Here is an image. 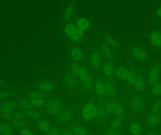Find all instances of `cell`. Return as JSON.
Masks as SVG:
<instances>
[{
	"label": "cell",
	"instance_id": "1",
	"mask_svg": "<svg viewBox=\"0 0 161 135\" xmlns=\"http://www.w3.org/2000/svg\"><path fill=\"white\" fill-rule=\"evenodd\" d=\"M64 31L66 35L74 41H77L81 38L84 31L77 26V24H69L64 28Z\"/></svg>",
	"mask_w": 161,
	"mask_h": 135
},
{
	"label": "cell",
	"instance_id": "2",
	"mask_svg": "<svg viewBox=\"0 0 161 135\" xmlns=\"http://www.w3.org/2000/svg\"><path fill=\"white\" fill-rule=\"evenodd\" d=\"M82 116L84 120L89 121L97 116V108L95 104L89 103L85 105L82 112Z\"/></svg>",
	"mask_w": 161,
	"mask_h": 135
},
{
	"label": "cell",
	"instance_id": "3",
	"mask_svg": "<svg viewBox=\"0 0 161 135\" xmlns=\"http://www.w3.org/2000/svg\"><path fill=\"white\" fill-rule=\"evenodd\" d=\"M108 114L116 115L118 117H122L124 114V110L121 105L110 102L106 106Z\"/></svg>",
	"mask_w": 161,
	"mask_h": 135
},
{
	"label": "cell",
	"instance_id": "4",
	"mask_svg": "<svg viewBox=\"0 0 161 135\" xmlns=\"http://www.w3.org/2000/svg\"><path fill=\"white\" fill-rule=\"evenodd\" d=\"M161 120V114L159 113L157 114L151 113L147 121V126L149 128L155 127L159 124Z\"/></svg>",
	"mask_w": 161,
	"mask_h": 135
},
{
	"label": "cell",
	"instance_id": "5",
	"mask_svg": "<svg viewBox=\"0 0 161 135\" xmlns=\"http://www.w3.org/2000/svg\"><path fill=\"white\" fill-rule=\"evenodd\" d=\"M160 67L157 65H155L151 69L149 74V81L151 85L157 83L160 76Z\"/></svg>",
	"mask_w": 161,
	"mask_h": 135
},
{
	"label": "cell",
	"instance_id": "6",
	"mask_svg": "<svg viewBox=\"0 0 161 135\" xmlns=\"http://www.w3.org/2000/svg\"><path fill=\"white\" fill-rule=\"evenodd\" d=\"M80 78L82 83L86 87L89 88L92 84V79L86 69L84 68L80 69Z\"/></svg>",
	"mask_w": 161,
	"mask_h": 135
},
{
	"label": "cell",
	"instance_id": "7",
	"mask_svg": "<svg viewBox=\"0 0 161 135\" xmlns=\"http://www.w3.org/2000/svg\"><path fill=\"white\" fill-rule=\"evenodd\" d=\"M133 55L136 59L140 61H144L147 58L146 51L139 47H135L133 50Z\"/></svg>",
	"mask_w": 161,
	"mask_h": 135
},
{
	"label": "cell",
	"instance_id": "8",
	"mask_svg": "<svg viewBox=\"0 0 161 135\" xmlns=\"http://www.w3.org/2000/svg\"><path fill=\"white\" fill-rule=\"evenodd\" d=\"M151 42L155 46H161V34L159 32L154 31L151 34L150 37Z\"/></svg>",
	"mask_w": 161,
	"mask_h": 135
},
{
	"label": "cell",
	"instance_id": "9",
	"mask_svg": "<svg viewBox=\"0 0 161 135\" xmlns=\"http://www.w3.org/2000/svg\"><path fill=\"white\" fill-rule=\"evenodd\" d=\"M100 56L97 51L93 52L90 55V64L93 67L95 68L98 67L100 63Z\"/></svg>",
	"mask_w": 161,
	"mask_h": 135
},
{
	"label": "cell",
	"instance_id": "10",
	"mask_svg": "<svg viewBox=\"0 0 161 135\" xmlns=\"http://www.w3.org/2000/svg\"><path fill=\"white\" fill-rule=\"evenodd\" d=\"M144 100L142 97H137L133 99L132 102V108L134 111H139L142 106Z\"/></svg>",
	"mask_w": 161,
	"mask_h": 135
},
{
	"label": "cell",
	"instance_id": "11",
	"mask_svg": "<svg viewBox=\"0 0 161 135\" xmlns=\"http://www.w3.org/2000/svg\"><path fill=\"white\" fill-rule=\"evenodd\" d=\"M129 131L133 135H140L142 133V128L139 124L134 123L130 125Z\"/></svg>",
	"mask_w": 161,
	"mask_h": 135
},
{
	"label": "cell",
	"instance_id": "12",
	"mask_svg": "<svg viewBox=\"0 0 161 135\" xmlns=\"http://www.w3.org/2000/svg\"><path fill=\"white\" fill-rule=\"evenodd\" d=\"M72 58L76 61H79L84 57V54L79 47L74 48L72 51Z\"/></svg>",
	"mask_w": 161,
	"mask_h": 135
},
{
	"label": "cell",
	"instance_id": "13",
	"mask_svg": "<svg viewBox=\"0 0 161 135\" xmlns=\"http://www.w3.org/2000/svg\"><path fill=\"white\" fill-rule=\"evenodd\" d=\"M129 74V71L128 70L123 67H120L116 71L117 76L123 80L127 79Z\"/></svg>",
	"mask_w": 161,
	"mask_h": 135
},
{
	"label": "cell",
	"instance_id": "14",
	"mask_svg": "<svg viewBox=\"0 0 161 135\" xmlns=\"http://www.w3.org/2000/svg\"><path fill=\"white\" fill-rule=\"evenodd\" d=\"M105 91L108 96L110 97L114 96L115 94V90L114 86H113L110 82H106L105 83L104 85Z\"/></svg>",
	"mask_w": 161,
	"mask_h": 135
},
{
	"label": "cell",
	"instance_id": "15",
	"mask_svg": "<svg viewBox=\"0 0 161 135\" xmlns=\"http://www.w3.org/2000/svg\"><path fill=\"white\" fill-rule=\"evenodd\" d=\"M72 116V113L71 111H67L63 112L59 114L58 117V122L60 124H63L68 121Z\"/></svg>",
	"mask_w": 161,
	"mask_h": 135
},
{
	"label": "cell",
	"instance_id": "16",
	"mask_svg": "<svg viewBox=\"0 0 161 135\" xmlns=\"http://www.w3.org/2000/svg\"><path fill=\"white\" fill-rule=\"evenodd\" d=\"M12 131L11 127L8 125L1 122L0 123V133L2 135H12Z\"/></svg>",
	"mask_w": 161,
	"mask_h": 135
},
{
	"label": "cell",
	"instance_id": "17",
	"mask_svg": "<svg viewBox=\"0 0 161 135\" xmlns=\"http://www.w3.org/2000/svg\"><path fill=\"white\" fill-rule=\"evenodd\" d=\"M39 88L43 91H48L54 89V85L48 82H42L39 84Z\"/></svg>",
	"mask_w": 161,
	"mask_h": 135
},
{
	"label": "cell",
	"instance_id": "18",
	"mask_svg": "<svg viewBox=\"0 0 161 135\" xmlns=\"http://www.w3.org/2000/svg\"><path fill=\"white\" fill-rule=\"evenodd\" d=\"M146 84V80L144 76L142 75L140 76L137 79L134 84L135 88L138 90L143 89Z\"/></svg>",
	"mask_w": 161,
	"mask_h": 135
},
{
	"label": "cell",
	"instance_id": "19",
	"mask_svg": "<svg viewBox=\"0 0 161 135\" xmlns=\"http://www.w3.org/2000/svg\"><path fill=\"white\" fill-rule=\"evenodd\" d=\"M77 24L82 31L87 30L90 26V23L89 21L84 18L79 19L78 20Z\"/></svg>",
	"mask_w": 161,
	"mask_h": 135
},
{
	"label": "cell",
	"instance_id": "20",
	"mask_svg": "<svg viewBox=\"0 0 161 135\" xmlns=\"http://www.w3.org/2000/svg\"><path fill=\"white\" fill-rule=\"evenodd\" d=\"M39 128L43 132H47L51 128V126L47 121L44 120H40L38 122Z\"/></svg>",
	"mask_w": 161,
	"mask_h": 135
},
{
	"label": "cell",
	"instance_id": "21",
	"mask_svg": "<svg viewBox=\"0 0 161 135\" xmlns=\"http://www.w3.org/2000/svg\"><path fill=\"white\" fill-rule=\"evenodd\" d=\"M97 116L100 119L103 120L107 118L108 116L106 107L104 105H100L97 108Z\"/></svg>",
	"mask_w": 161,
	"mask_h": 135
},
{
	"label": "cell",
	"instance_id": "22",
	"mask_svg": "<svg viewBox=\"0 0 161 135\" xmlns=\"http://www.w3.org/2000/svg\"><path fill=\"white\" fill-rule=\"evenodd\" d=\"M95 88L98 95L100 96H104L105 94L104 87L100 81H97L95 84Z\"/></svg>",
	"mask_w": 161,
	"mask_h": 135
},
{
	"label": "cell",
	"instance_id": "23",
	"mask_svg": "<svg viewBox=\"0 0 161 135\" xmlns=\"http://www.w3.org/2000/svg\"><path fill=\"white\" fill-rule=\"evenodd\" d=\"M64 112V110L61 107H51V108H47L46 109V112L49 114H53V115H57L60 114Z\"/></svg>",
	"mask_w": 161,
	"mask_h": 135
},
{
	"label": "cell",
	"instance_id": "24",
	"mask_svg": "<svg viewBox=\"0 0 161 135\" xmlns=\"http://www.w3.org/2000/svg\"><path fill=\"white\" fill-rule=\"evenodd\" d=\"M103 135H123V133L119 129H115L110 128L105 129Z\"/></svg>",
	"mask_w": 161,
	"mask_h": 135
},
{
	"label": "cell",
	"instance_id": "25",
	"mask_svg": "<svg viewBox=\"0 0 161 135\" xmlns=\"http://www.w3.org/2000/svg\"><path fill=\"white\" fill-rule=\"evenodd\" d=\"M65 84L67 88L72 90L75 87V83L74 80L70 76L66 77L65 80Z\"/></svg>",
	"mask_w": 161,
	"mask_h": 135
},
{
	"label": "cell",
	"instance_id": "26",
	"mask_svg": "<svg viewBox=\"0 0 161 135\" xmlns=\"http://www.w3.org/2000/svg\"><path fill=\"white\" fill-rule=\"evenodd\" d=\"M61 105V103L60 101L55 100V99H51L47 102L46 103V106L47 108L60 107Z\"/></svg>",
	"mask_w": 161,
	"mask_h": 135
},
{
	"label": "cell",
	"instance_id": "27",
	"mask_svg": "<svg viewBox=\"0 0 161 135\" xmlns=\"http://www.w3.org/2000/svg\"><path fill=\"white\" fill-rule=\"evenodd\" d=\"M137 74L135 71H131L129 72V76L128 77V82L129 84H133L135 83L136 81L137 80Z\"/></svg>",
	"mask_w": 161,
	"mask_h": 135
},
{
	"label": "cell",
	"instance_id": "28",
	"mask_svg": "<svg viewBox=\"0 0 161 135\" xmlns=\"http://www.w3.org/2000/svg\"><path fill=\"white\" fill-rule=\"evenodd\" d=\"M71 68L73 76L75 77H80V69L78 65L75 63H73L71 64Z\"/></svg>",
	"mask_w": 161,
	"mask_h": 135
},
{
	"label": "cell",
	"instance_id": "29",
	"mask_svg": "<svg viewBox=\"0 0 161 135\" xmlns=\"http://www.w3.org/2000/svg\"><path fill=\"white\" fill-rule=\"evenodd\" d=\"M73 133L78 135H86V131L84 127L81 126H75L73 129Z\"/></svg>",
	"mask_w": 161,
	"mask_h": 135
},
{
	"label": "cell",
	"instance_id": "30",
	"mask_svg": "<svg viewBox=\"0 0 161 135\" xmlns=\"http://www.w3.org/2000/svg\"><path fill=\"white\" fill-rule=\"evenodd\" d=\"M122 124V120L121 118L118 117L114 119L111 123V128L118 129Z\"/></svg>",
	"mask_w": 161,
	"mask_h": 135
},
{
	"label": "cell",
	"instance_id": "31",
	"mask_svg": "<svg viewBox=\"0 0 161 135\" xmlns=\"http://www.w3.org/2000/svg\"><path fill=\"white\" fill-rule=\"evenodd\" d=\"M29 96L31 99H43L44 94L41 91H32L29 94Z\"/></svg>",
	"mask_w": 161,
	"mask_h": 135
},
{
	"label": "cell",
	"instance_id": "32",
	"mask_svg": "<svg viewBox=\"0 0 161 135\" xmlns=\"http://www.w3.org/2000/svg\"><path fill=\"white\" fill-rule=\"evenodd\" d=\"M161 109V101H157V102H155L152 106V109H151L152 113H159Z\"/></svg>",
	"mask_w": 161,
	"mask_h": 135
},
{
	"label": "cell",
	"instance_id": "33",
	"mask_svg": "<svg viewBox=\"0 0 161 135\" xmlns=\"http://www.w3.org/2000/svg\"><path fill=\"white\" fill-rule=\"evenodd\" d=\"M46 102L45 99H31V103L35 106H43Z\"/></svg>",
	"mask_w": 161,
	"mask_h": 135
},
{
	"label": "cell",
	"instance_id": "34",
	"mask_svg": "<svg viewBox=\"0 0 161 135\" xmlns=\"http://www.w3.org/2000/svg\"><path fill=\"white\" fill-rule=\"evenodd\" d=\"M114 71V68L111 63L105 64L104 67V72L105 74L108 76H111Z\"/></svg>",
	"mask_w": 161,
	"mask_h": 135
},
{
	"label": "cell",
	"instance_id": "35",
	"mask_svg": "<svg viewBox=\"0 0 161 135\" xmlns=\"http://www.w3.org/2000/svg\"><path fill=\"white\" fill-rule=\"evenodd\" d=\"M155 84V86L152 90V94L156 95H160L161 94V83L159 82Z\"/></svg>",
	"mask_w": 161,
	"mask_h": 135
},
{
	"label": "cell",
	"instance_id": "36",
	"mask_svg": "<svg viewBox=\"0 0 161 135\" xmlns=\"http://www.w3.org/2000/svg\"><path fill=\"white\" fill-rule=\"evenodd\" d=\"M25 113L27 116L30 117L35 119H38L41 116V114L37 112H34L31 110H27Z\"/></svg>",
	"mask_w": 161,
	"mask_h": 135
},
{
	"label": "cell",
	"instance_id": "37",
	"mask_svg": "<svg viewBox=\"0 0 161 135\" xmlns=\"http://www.w3.org/2000/svg\"><path fill=\"white\" fill-rule=\"evenodd\" d=\"M12 123L13 126L16 127L17 129H20L22 127H24L25 125V123L23 121L19 120V119L13 120Z\"/></svg>",
	"mask_w": 161,
	"mask_h": 135
},
{
	"label": "cell",
	"instance_id": "38",
	"mask_svg": "<svg viewBox=\"0 0 161 135\" xmlns=\"http://www.w3.org/2000/svg\"><path fill=\"white\" fill-rule=\"evenodd\" d=\"M60 131L56 127L51 128L47 133V135H60Z\"/></svg>",
	"mask_w": 161,
	"mask_h": 135
},
{
	"label": "cell",
	"instance_id": "39",
	"mask_svg": "<svg viewBox=\"0 0 161 135\" xmlns=\"http://www.w3.org/2000/svg\"><path fill=\"white\" fill-rule=\"evenodd\" d=\"M101 49H102V50H103V52L104 53L105 56L107 57H108V58L110 57L111 52H110L109 48L108 47L107 45L105 44H102V45H101Z\"/></svg>",
	"mask_w": 161,
	"mask_h": 135
},
{
	"label": "cell",
	"instance_id": "40",
	"mask_svg": "<svg viewBox=\"0 0 161 135\" xmlns=\"http://www.w3.org/2000/svg\"><path fill=\"white\" fill-rule=\"evenodd\" d=\"M18 131L21 135H34L32 132L27 129H20Z\"/></svg>",
	"mask_w": 161,
	"mask_h": 135
},
{
	"label": "cell",
	"instance_id": "41",
	"mask_svg": "<svg viewBox=\"0 0 161 135\" xmlns=\"http://www.w3.org/2000/svg\"><path fill=\"white\" fill-rule=\"evenodd\" d=\"M19 104L27 110H31L32 108L31 105L27 102L24 101H19Z\"/></svg>",
	"mask_w": 161,
	"mask_h": 135
},
{
	"label": "cell",
	"instance_id": "42",
	"mask_svg": "<svg viewBox=\"0 0 161 135\" xmlns=\"http://www.w3.org/2000/svg\"><path fill=\"white\" fill-rule=\"evenodd\" d=\"M14 118L17 119H23L25 118V116L23 114L20 112H14L12 114Z\"/></svg>",
	"mask_w": 161,
	"mask_h": 135
},
{
	"label": "cell",
	"instance_id": "43",
	"mask_svg": "<svg viewBox=\"0 0 161 135\" xmlns=\"http://www.w3.org/2000/svg\"><path fill=\"white\" fill-rule=\"evenodd\" d=\"M72 11H73V9L72 7H69V8L67 9L65 14V19H69L70 18L72 15Z\"/></svg>",
	"mask_w": 161,
	"mask_h": 135
},
{
	"label": "cell",
	"instance_id": "44",
	"mask_svg": "<svg viewBox=\"0 0 161 135\" xmlns=\"http://www.w3.org/2000/svg\"><path fill=\"white\" fill-rule=\"evenodd\" d=\"M73 130L69 129L63 131L61 133H60V135H73Z\"/></svg>",
	"mask_w": 161,
	"mask_h": 135
},
{
	"label": "cell",
	"instance_id": "45",
	"mask_svg": "<svg viewBox=\"0 0 161 135\" xmlns=\"http://www.w3.org/2000/svg\"><path fill=\"white\" fill-rule=\"evenodd\" d=\"M107 41L108 42L109 45H112V46H114V45H116V41H115V39H113L112 38H108L107 39Z\"/></svg>",
	"mask_w": 161,
	"mask_h": 135
},
{
	"label": "cell",
	"instance_id": "46",
	"mask_svg": "<svg viewBox=\"0 0 161 135\" xmlns=\"http://www.w3.org/2000/svg\"><path fill=\"white\" fill-rule=\"evenodd\" d=\"M10 94L8 92H1L0 93V99L6 98L9 96Z\"/></svg>",
	"mask_w": 161,
	"mask_h": 135
},
{
	"label": "cell",
	"instance_id": "47",
	"mask_svg": "<svg viewBox=\"0 0 161 135\" xmlns=\"http://www.w3.org/2000/svg\"><path fill=\"white\" fill-rule=\"evenodd\" d=\"M2 117L4 119H9L10 117H11V114H10L9 113L4 112V113L2 114Z\"/></svg>",
	"mask_w": 161,
	"mask_h": 135
},
{
	"label": "cell",
	"instance_id": "48",
	"mask_svg": "<svg viewBox=\"0 0 161 135\" xmlns=\"http://www.w3.org/2000/svg\"><path fill=\"white\" fill-rule=\"evenodd\" d=\"M157 15L158 16H161V6L160 7V8L158 10L157 13Z\"/></svg>",
	"mask_w": 161,
	"mask_h": 135
},
{
	"label": "cell",
	"instance_id": "49",
	"mask_svg": "<svg viewBox=\"0 0 161 135\" xmlns=\"http://www.w3.org/2000/svg\"><path fill=\"white\" fill-rule=\"evenodd\" d=\"M147 135H157V134L155 132H151L150 133L147 134Z\"/></svg>",
	"mask_w": 161,
	"mask_h": 135
},
{
	"label": "cell",
	"instance_id": "50",
	"mask_svg": "<svg viewBox=\"0 0 161 135\" xmlns=\"http://www.w3.org/2000/svg\"><path fill=\"white\" fill-rule=\"evenodd\" d=\"M3 112H4V110H3V108H2L1 106H0V113Z\"/></svg>",
	"mask_w": 161,
	"mask_h": 135
},
{
	"label": "cell",
	"instance_id": "51",
	"mask_svg": "<svg viewBox=\"0 0 161 135\" xmlns=\"http://www.w3.org/2000/svg\"><path fill=\"white\" fill-rule=\"evenodd\" d=\"M77 135V134H74V135Z\"/></svg>",
	"mask_w": 161,
	"mask_h": 135
}]
</instances>
